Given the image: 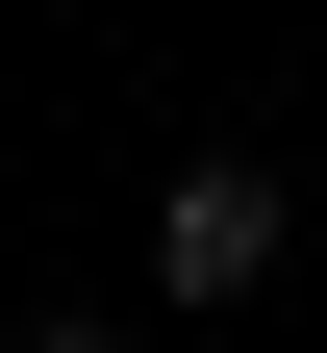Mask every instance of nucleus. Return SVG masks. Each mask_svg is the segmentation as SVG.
I'll list each match as a JSON object with an SVG mask.
<instances>
[{"instance_id":"obj_1","label":"nucleus","mask_w":327,"mask_h":353,"mask_svg":"<svg viewBox=\"0 0 327 353\" xmlns=\"http://www.w3.org/2000/svg\"><path fill=\"white\" fill-rule=\"evenodd\" d=\"M151 278H176V303H252V278H277V176H252V152H202V176L151 202Z\"/></svg>"},{"instance_id":"obj_2","label":"nucleus","mask_w":327,"mask_h":353,"mask_svg":"<svg viewBox=\"0 0 327 353\" xmlns=\"http://www.w3.org/2000/svg\"><path fill=\"white\" fill-rule=\"evenodd\" d=\"M25 353H126V328H25Z\"/></svg>"}]
</instances>
